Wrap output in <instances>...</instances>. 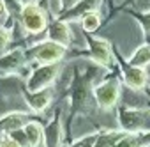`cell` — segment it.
Returning a JSON list of instances; mask_svg holds the SVG:
<instances>
[{"instance_id":"1","label":"cell","mask_w":150,"mask_h":147,"mask_svg":"<svg viewBox=\"0 0 150 147\" xmlns=\"http://www.w3.org/2000/svg\"><path fill=\"white\" fill-rule=\"evenodd\" d=\"M94 101L96 105L104 110V112H110L113 110L118 101H120V94H122V80L120 76H106L103 82L96 83L94 85Z\"/></svg>"},{"instance_id":"2","label":"cell","mask_w":150,"mask_h":147,"mask_svg":"<svg viewBox=\"0 0 150 147\" xmlns=\"http://www.w3.org/2000/svg\"><path fill=\"white\" fill-rule=\"evenodd\" d=\"M118 128L124 133H143L150 131V110L148 108H134V106H120L117 112Z\"/></svg>"},{"instance_id":"3","label":"cell","mask_w":150,"mask_h":147,"mask_svg":"<svg viewBox=\"0 0 150 147\" xmlns=\"http://www.w3.org/2000/svg\"><path fill=\"white\" fill-rule=\"evenodd\" d=\"M62 73V62L58 64H48V66H37L32 75L27 78V91L28 92H39L44 89H51V85L57 82V78Z\"/></svg>"},{"instance_id":"4","label":"cell","mask_w":150,"mask_h":147,"mask_svg":"<svg viewBox=\"0 0 150 147\" xmlns=\"http://www.w3.org/2000/svg\"><path fill=\"white\" fill-rule=\"evenodd\" d=\"M69 48L51 43V41H42L37 43L35 46L27 50V57H32V60H35L39 66H48V64H58L62 62V59L65 57Z\"/></svg>"},{"instance_id":"5","label":"cell","mask_w":150,"mask_h":147,"mask_svg":"<svg viewBox=\"0 0 150 147\" xmlns=\"http://www.w3.org/2000/svg\"><path fill=\"white\" fill-rule=\"evenodd\" d=\"M87 43H88V57L99 67L111 71L117 64V57L113 53L111 44L103 37H92V36H87Z\"/></svg>"},{"instance_id":"6","label":"cell","mask_w":150,"mask_h":147,"mask_svg":"<svg viewBox=\"0 0 150 147\" xmlns=\"http://www.w3.org/2000/svg\"><path fill=\"white\" fill-rule=\"evenodd\" d=\"M20 20H21V25H23L25 32H28V34H41L42 30L48 29L46 11L41 6L34 4V2H28L21 7Z\"/></svg>"},{"instance_id":"7","label":"cell","mask_w":150,"mask_h":147,"mask_svg":"<svg viewBox=\"0 0 150 147\" xmlns=\"http://www.w3.org/2000/svg\"><path fill=\"white\" fill-rule=\"evenodd\" d=\"M117 66L120 69V80H122V83H125L131 91H143L146 87V83H148V73H146V69L129 66L127 60L122 59L120 55L117 57Z\"/></svg>"},{"instance_id":"8","label":"cell","mask_w":150,"mask_h":147,"mask_svg":"<svg viewBox=\"0 0 150 147\" xmlns=\"http://www.w3.org/2000/svg\"><path fill=\"white\" fill-rule=\"evenodd\" d=\"M46 41H51V43H57V44L69 48V44L72 41V32H71L69 23L64 20L51 21L46 29Z\"/></svg>"},{"instance_id":"9","label":"cell","mask_w":150,"mask_h":147,"mask_svg":"<svg viewBox=\"0 0 150 147\" xmlns=\"http://www.w3.org/2000/svg\"><path fill=\"white\" fill-rule=\"evenodd\" d=\"M44 147H62V110L57 108L51 121L44 128Z\"/></svg>"},{"instance_id":"10","label":"cell","mask_w":150,"mask_h":147,"mask_svg":"<svg viewBox=\"0 0 150 147\" xmlns=\"http://www.w3.org/2000/svg\"><path fill=\"white\" fill-rule=\"evenodd\" d=\"M21 92H23V98H25L28 108L35 113L44 112L50 106L51 99H53V89H44V91H39V92H28L27 89H23Z\"/></svg>"},{"instance_id":"11","label":"cell","mask_w":150,"mask_h":147,"mask_svg":"<svg viewBox=\"0 0 150 147\" xmlns=\"http://www.w3.org/2000/svg\"><path fill=\"white\" fill-rule=\"evenodd\" d=\"M28 122V113L25 112H11L0 117V133L2 135H13L16 131H21L25 124Z\"/></svg>"},{"instance_id":"12","label":"cell","mask_w":150,"mask_h":147,"mask_svg":"<svg viewBox=\"0 0 150 147\" xmlns=\"http://www.w3.org/2000/svg\"><path fill=\"white\" fill-rule=\"evenodd\" d=\"M23 62H25V51H23V48H16V50H13V51H9V53L0 57V71L13 73Z\"/></svg>"},{"instance_id":"13","label":"cell","mask_w":150,"mask_h":147,"mask_svg":"<svg viewBox=\"0 0 150 147\" xmlns=\"http://www.w3.org/2000/svg\"><path fill=\"white\" fill-rule=\"evenodd\" d=\"M23 135L28 142V147H39L44 138V128L37 121H28L23 128Z\"/></svg>"},{"instance_id":"14","label":"cell","mask_w":150,"mask_h":147,"mask_svg":"<svg viewBox=\"0 0 150 147\" xmlns=\"http://www.w3.org/2000/svg\"><path fill=\"white\" fill-rule=\"evenodd\" d=\"M129 66H134V67H141V69H146V66H150V44L143 43L141 46H138L132 55L129 59H125Z\"/></svg>"},{"instance_id":"15","label":"cell","mask_w":150,"mask_h":147,"mask_svg":"<svg viewBox=\"0 0 150 147\" xmlns=\"http://www.w3.org/2000/svg\"><path fill=\"white\" fill-rule=\"evenodd\" d=\"M80 23L83 27V32H87V34L96 32L99 29V25H101V14H99V11H88V13H85L80 18Z\"/></svg>"},{"instance_id":"16","label":"cell","mask_w":150,"mask_h":147,"mask_svg":"<svg viewBox=\"0 0 150 147\" xmlns=\"http://www.w3.org/2000/svg\"><path fill=\"white\" fill-rule=\"evenodd\" d=\"M134 18L138 20V23L141 25V30H143V43L150 44V9L145 11V13H138L134 14Z\"/></svg>"},{"instance_id":"17","label":"cell","mask_w":150,"mask_h":147,"mask_svg":"<svg viewBox=\"0 0 150 147\" xmlns=\"http://www.w3.org/2000/svg\"><path fill=\"white\" fill-rule=\"evenodd\" d=\"M9 41H11V32H9L4 25H0V55L6 51Z\"/></svg>"},{"instance_id":"18","label":"cell","mask_w":150,"mask_h":147,"mask_svg":"<svg viewBox=\"0 0 150 147\" xmlns=\"http://www.w3.org/2000/svg\"><path fill=\"white\" fill-rule=\"evenodd\" d=\"M83 0H60V13H69L71 9H74L78 4H81Z\"/></svg>"},{"instance_id":"19","label":"cell","mask_w":150,"mask_h":147,"mask_svg":"<svg viewBox=\"0 0 150 147\" xmlns=\"http://www.w3.org/2000/svg\"><path fill=\"white\" fill-rule=\"evenodd\" d=\"M0 147H21L14 138H11L9 135H2V138H0Z\"/></svg>"},{"instance_id":"20","label":"cell","mask_w":150,"mask_h":147,"mask_svg":"<svg viewBox=\"0 0 150 147\" xmlns=\"http://www.w3.org/2000/svg\"><path fill=\"white\" fill-rule=\"evenodd\" d=\"M0 18H2V20L7 18V9H6V2H4V0H0Z\"/></svg>"},{"instance_id":"21","label":"cell","mask_w":150,"mask_h":147,"mask_svg":"<svg viewBox=\"0 0 150 147\" xmlns=\"http://www.w3.org/2000/svg\"><path fill=\"white\" fill-rule=\"evenodd\" d=\"M14 2H20V4H23V6H25V4H28L27 0H14Z\"/></svg>"},{"instance_id":"22","label":"cell","mask_w":150,"mask_h":147,"mask_svg":"<svg viewBox=\"0 0 150 147\" xmlns=\"http://www.w3.org/2000/svg\"><path fill=\"white\" fill-rule=\"evenodd\" d=\"M146 108H148V110H150V103H148V106H146Z\"/></svg>"}]
</instances>
